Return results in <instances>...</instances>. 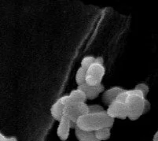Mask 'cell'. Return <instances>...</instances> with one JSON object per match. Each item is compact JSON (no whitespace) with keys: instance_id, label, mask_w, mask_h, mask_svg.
Listing matches in <instances>:
<instances>
[{"instance_id":"6da1fadb","label":"cell","mask_w":158,"mask_h":141,"mask_svg":"<svg viewBox=\"0 0 158 141\" xmlns=\"http://www.w3.org/2000/svg\"><path fill=\"white\" fill-rule=\"evenodd\" d=\"M114 121L115 119L110 117L106 111L97 113H87L78 119L77 126L83 130L95 132L102 128H112Z\"/></svg>"},{"instance_id":"7a4b0ae2","label":"cell","mask_w":158,"mask_h":141,"mask_svg":"<svg viewBox=\"0 0 158 141\" xmlns=\"http://www.w3.org/2000/svg\"><path fill=\"white\" fill-rule=\"evenodd\" d=\"M146 98L143 92L138 89H130V96L125 104L127 109V118L131 121H136L144 114V102Z\"/></svg>"},{"instance_id":"3957f363","label":"cell","mask_w":158,"mask_h":141,"mask_svg":"<svg viewBox=\"0 0 158 141\" xmlns=\"http://www.w3.org/2000/svg\"><path fill=\"white\" fill-rule=\"evenodd\" d=\"M88 113V105L86 103L71 101L64 105V116L73 122H77L81 116Z\"/></svg>"},{"instance_id":"277c9868","label":"cell","mask_w":158,"mask_h":141,"mask_svg":"<svg viewBox=\"0 0 158 141\" xmlns=\"http://www.w3.org/2000/svg\"><path fill=\"white\" fill-rule=\"evenodd\" d=\"M106 70L103 65L94 63L87 70L86 83L90 85H98L102 84Z\"/></svg>"},{"instance_id":"5b68a950","label":"cell","mask_w":158,"mask_h":141,"mask_svg":"<svg viewBox=\"0 0 158 141\" xmlns=\"http://www.w3.org/2000/svg\"><path fill=\"white\" fill-rule=\"evenodd\" d=\"M106 112L110 117L113 118L126 119L127 118V109L125 103L119 101H115L108 106Z\"/></svg>"},{"instance_id":"8992f818","label":"cell","mask_w":158,"mask_h":141,"mask_svg":"<svg viewBox=\"0 0 158 141\" xmlns=\"http://www.w3.org/2000/svg\"><path fill=\"white\" fill-rule=\"evenodd\" d=\"M77 88L84 91L87 96V99H90V100L96 99L99 96V94L105 92V87L102 84H98V85H90L87 83H84V84L78 85Z\"/></svg>"},{"instance_id":"52a82bcc","label":"cell","mask_w":158,"mask_h":141,"mask_svg":"<svg viewBox=\"0 0 158 141\" xmlns=\"http://www.w3.org/2000/svg\"><path fill=\"white\" fill-rule=\"evenodd\" d=\"M123 90V88H122L121 87H119V86L110 88L108 90L105 91L102 95V100L105 105L110 106L112 103L116 101V99Z\"/></svg>"},{"instance_id":"ba28073f","label":"cell","mask_w":158,"mask_h":141,"mask_svg":"<svg viewBox=\"0 0 158 141\" xmlns=\"http://www.w3.org/2000/svg\"><path fill=\"white\" fill-rule=\"evenodd\" d=\"M70 129H71L70 120L65 116H63L62 118L60 120L59 126H58L57 130V136L60 138L61 141H65L68 139L69 136Z\"/></svg>"},{"instance_id":"9c48e42d","label":"cell","mask_w":158,"mask_h":141,"mask_svg":"<svg viewBox=\"0 0 158 141\" xmlns=\"http://www.w3.org/2000/svg\"><path fill=\"white\" fill-rule=\"evenodd\" d=\"M75 130V135L79 141H100L93 131H85L77 126Z\"/></svg>"},{"instance_id":"30bf717a","label":"cell","mask_w":158,"mask_h":141,"mask_svg":"<svg viewBox=\"0 0 158 141\" xmlns=\"http://www.w3.org/2000/svg\"><path fill=\"white\" fill-rule=\"evenodd\" d=\"M64 103L61 102V99H58L56 103L53 104L51 108V113L52 117L54 119H55L57 122H60L62 117L64 116L63 113H64Z\"/></svg>"},{"instance_id":"8fae6325","label":"cell","mask_w":158,"mask_h":141,"mask_svg":"<svg viewBox=\"0 0 158 141\" xmlns=\"http://www.w3.org/2000/svg\"><path fill=\"white\" fill-rule=\"evenodd\" d=\"M70 100L73 102H79V103H86L87 98L84 91L78 88L73 90L69 94Z\"/></svg>"},{"instance_id":"7c38bea8","label":"cell","mask_w":158,"mask_h":141,"mask_svg":"<svg viewBox=\"0 0 158 141\" xmlns=\"http://www.w3.org/2000/svg\"><path fill=\"white\" fill-rule=\"evenodd\" d=\"M94 133H95L96 137L100 141L107 140V139H110V136H111V128H102V129H100L98 130H96Z\"/></svg>"},{"instance_id":"4fadbf2b","label":"cell","mask_w":158,"mask_h":141,"mask_svg":"<svg viewBox=\"0 0 158 141\" xmlns=\"http://www.w3.org/2000/svg\"><path fill=\"white\" fill-rule=\"evenodd\" d=\"M86 77H87V70L80 66L76 74V81L77 86L86 83Z\"/></svg>"},{"instance_id":"5bb4252c","label":"cell","mask_w":158,"mask_h":141,"mask_svg":"<svg viewBox=\"0 0 158 141\" xmlns=\"http://www.w3.org/2000/svg\"><path fill=\"white\" fill-rule=\"evenodd\" d=\"M95 58H96L93 57V56H86L83 58V60L81 61V67L84 68L85 70H87V69L90 67L91 65L94 64L95 62Z\"/></svg>"},{"instance_id":"9a60e30c","label":"cell","mask_w":158,"mask_h":141,"mask_svg":"<svg viewBox=\"0 0 158 141\" xmlns=\"http://www.w3.org/2000/svg\"><path fill=\"white\" fill-rule=\"evenodd\" d=\"M105 111H106V110L103 108L102 106H100V105H88V113H97Z\"/></svg>"},{"instance_id":"2e32d148","label":"cell","mask_w":158,"mask_h":141,"mask_svg":"<svg viewBox=\"0 0 158 141\" xmlns=\"http://www.w3.org/2000/svg\"><path fill=\"white\" fill-rule=\"evenodd\" d=\"M129 96H130V90L123 89L121 92L120 93V95L118 96L117 99H116V101H119V102H121V103H125Z\"/></svg>"},{"instance_id":"e0dca14e","label":"cell","mask_w":158,"mask_h":141,"mask_svg":"<svg viewBox=\"0 0 158 141\" xmlns=\"http://www.w3.org/2000/svg\"><path fill=\"white\" fill-rule=\"evenodd\" d=\"M135 88L141 91V92H143V96H144L145 98H146V96H147L148 93H149V86H148L146 84H144V83H140V84H138L135 87Z\"/></svg>"},{"instance_id":"ac0fdd59","label":"cell","mask_w":158,"mask_h":141,"mask_svg":"<svg viewBox=\"0 0 158 141\" xmlns=\"http://www.w3.org/2000/svg\"><path fill=\"white\" fill-rule=\"evenodd\" d=\"M0 141H18L17 138L12 136V137H6L4 136L2 132L0 133Z\"/></svg>"},{"instance_id":"d6986e66","label":"cell","mask_w":158,"mask_h":141,"mask_svg":"<svg viewBox=\"0 0 158 141\" xmlns=\"http://www.w3.org/2000/svg\"><path fill=\"white\" fill-rule=\"evenodd\" d=\"M149 110H150V103H149V100H147L146 98L144 102V113H147Z\"/></svg>"},{"instance_id":"ffe728a7","label":"cell","mask_w":158,"mask_h":141,"mask_svg":"<svg viewBox=\"0 0 158 141\" xmlns=\"http://www.w3.org/2000/svg\"><path fill=\"white\" fill-rule=\"evenodd\" d=\"M103 62H104V60H103L102 57H98L95 58V62L97 64H100V65H103Z\"/></svg>"},{"instance_id":"44dd1931","label":"cell","mask_w":158,"mask_h":141,"mask_svg":"<svg viewBox=\"0 0 158 141\" xmlns=\"http://www.w3.org/2000/svg\"><path fill=\"white\" fill-rule=\"evenodd\" d=\"M152 141H158V130L156 131V132L154 134L153 137V140Z\"/></svg>"}]
</instances>
